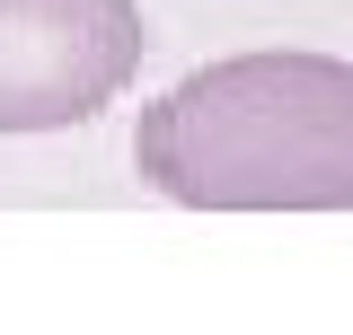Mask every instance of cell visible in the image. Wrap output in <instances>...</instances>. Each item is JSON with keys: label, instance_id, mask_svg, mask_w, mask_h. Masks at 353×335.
Returning <instances> with one entry per match:
<instances>
[{"label": "cell", "instance_id": "cell-1", "mask_svg": "<svg viewBox=\"0 0 353 335\" xmlns=\"http://www.w3.org/2000/svg\"><path fill=\"white\" fill-rule=\"evenodd\" d=\"M132 168L185 212H353V62L221 53L141 106Z\"/></svg>", "mask_w": 353, "mask_h": 335}, {"label": "cell", "instance_id": "cell-2", "mask_svg": "<svg viewBox=\"0 0 353 335\" xmlns=\"http://www.w3.org/2000/svg\"><path fill=\"white\" fill-rule=\"evenodd\" d=\"M141 53L132 0H0V132L97 124L141 80Z\"/></svg>", "mask_w": 353, "mask_h": 335}]
</instances>
